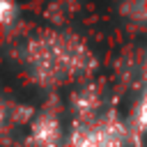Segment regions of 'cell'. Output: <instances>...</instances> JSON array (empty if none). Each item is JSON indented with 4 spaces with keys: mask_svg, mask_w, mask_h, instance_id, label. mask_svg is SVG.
I'll use <instances>...</instances> for the list:
<instances>
[{
    "mask_svg": "<svg viewBox=\"0 0 147 147\" xmlns=\"http://www.w3.org/2000/svg\"><path fill=\"white\" fill-rule=\"evenodd\" d=\"M138 122H140L142 126H147V92H145L142 103H140V108H138Z\"/></svg>",
    "mask_w": 147,
    "mask_h": 147,
    "instance_id": "7a4b0ae2",
    "label": "cell"
},
{
    "mask_svg": "<svg viewBox=\"0 0 147 147\" xmlns=\"http://www.w3.org/2000/svg\"><path fill=\"white\" fill-rule=\"evenodd\" d=\"M76 147H122V142H119V138L115 136L113 129L99 126L94 131H87Z\"/></svg>",
    "mask_w": 147,
    "mask_h": 147,
    "instance_id": "6da1fadb",
    "label": "cell"
},
{
    "mask_svg": "<svg viewBox=\"0 0 147 147\" xmlns=\"http://www.w3.org/2000/svg\"><path fill=\"white\" fill-rule=\"evenodd\" d=\"M136 2V16H142V18H147V0H133Z\"/></svg>",
    "mask_w": 147,
    "mask_h": 147,
    "instance_id": "3957f363",
    "label": "cell"
}]
</instances>
